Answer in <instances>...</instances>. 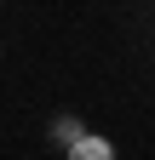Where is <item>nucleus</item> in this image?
Masks as SVG:
<instances>
[{
  "mask_svg": "<svg viewBox=\"0 0 155 160\" xmlns=\"http://www.w3.org/2000/svg\"><path fill=\"white\" fill-rule=\"evenodd\" d=\"M69 160H115V149L104 137H81V143H69Z\"/></svg>",
  "mask_w": 155,
  "mask_h": 160,
  "instance_id": "nucleus-1",
  "label": "nucleus"
},
{
  "mask_svg": "<svg viewBox=\"0 0 155 160\" xmlns=\"http://www.w3.org/2000/svg\"><path fill=\"white\" fill-rule=\"evenodd\" d=\"M81 137H86V132L75 126V120H57V143H81Z\"/></svg>",
  "mask_w": 155,
  "mask_h": 160,
  "instance_id": "nucleus-2",
  "label": "nucleus"
}]
</instances>
